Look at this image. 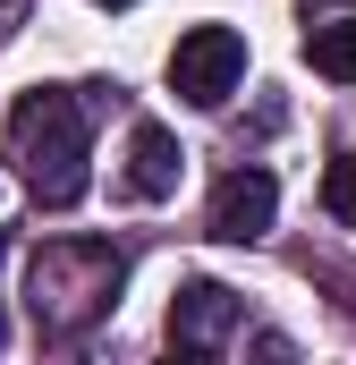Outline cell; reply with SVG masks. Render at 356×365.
I'll use <instances>...</instances> for the list:
<instances>
[{
  "mask_svg": "<svg viewBox=\"0 0 356 365\" xmlns=\"http://www.w3.org/2000/svg\"><path fill=\"white\" fill-rule=\"evenodd\" d=\"M119 280H127L119 247H102V238H51L26 264V314H34L43 340H77V331H93L119 306Z\"/></svg>",
  "mask_w": 356,
  "mask_h": 365,
  "instance_id": "1",
  "label": "cell"
},
{
  "mask_svg": "<svg viewBox=\"0 0 356 365\" xmlns=\"http://www.w3.org/2000/svg\"><path fill=\"white\" fill-rule=\"evenodd\" d=\"M0 264H9V247H0ZM0 340H9V323H0Z\"/></svg>",
  "mask_w": 356,
  "mask_h": 365,
  "instance_id": "10",
  "label": "cell"
},
{
  "mask_svg": "<svg viewBox=\"0 0 356 365\" xmlns=\"http://www.w3.org/2000/svg\"><path fill=\"white\" fill-rule=\"evenodd\" d=\"M305 60H314V77H340V86H356V17L314 26V34H305Z\"/></svg>",
  "mask_w": 356,
  "mask_h": 365,
  "instance_id": "7",
  "label": "cell"
},
{
  "mask_svg": "<svg viewBox=\"0 0 356 365\" xmlns=\"http://www.w3.org/2000/svg\"><path fill=\"white\" fill-rule=\"evenodd\" d=\"M271 212H280L271 170H229V179L212 187V238H229V247H255L271 230Z\"/></svg>",
  "mask_w": 356,
  "mask_h": 365,
  "instance_id": "5",
  "label": "cell"
},
{
  "mask_svg": "<svg viewBox=\"0 0 356 365\" xmlns=\"http://www.w3.org/2000/svg\"><path fill=\"white\" fill-rule=\"evenodd\" d=\"M323 204H331V221H348V230H356V145L323 170Z\"/></svg>",
  "mask_w": 356,
  "mask_h": 365,
  "instance_id": "8",
  "label": "cell"
},
{
  "mask_svg": "<svg viewBox=\"0 0 356 365\" xmlns=\"http://www.w3.org/2000/svg\"><path fill=\"white\" fill-rule=\"evenodd\" d=\"M93 9H127V0H93Z\"/></svg>",
  "mask_w": 356,
  "mask_h": 365,
  "instance_id": "9",
  "label": "cell"
},
{
  "mask_svg": "<svg viewBox=\"0 0 356 365\" xmlns=\"http://www.w3.org/2000/svg\"><path fill=\"white\" fill-rule=\"evenodd\" d=\"M229 331H238V289L187 280L170 297V349L178 357H212V349H229Z\"/></svg>",
  "mask_w": 356,
  "mask_h": 365,
  "instance_id": "4",
  "label": "cell"
},
{
  "mask_svg": "<svg viewBox=\"0 0 356 365\" xmlns=\"http://www.w3.org/2000/svg\"><path fill=\"white\" fill-rule=\"evenodd\" d=\"M246 77V34L238 26H187L170 51V86L195 102V110H212V102H229Z\"/></svg>",
  "mask_w": 356,
  "mask_h": 365,
  "instance_id": "3",
  "label": "cell"
},
{
  "mask_svg": "<svg viewBox=\"0 0 356 365\" xmlns=\"http://www.w3.org/2000/svg\"><path fill=\"white\" fill-rule=\"evenodd\" d=\"M9 162H17V179H26V195L34 204H77L85 195V162H93V119L77 93L43 86L26 93L17 110H9Z\"/></svg>",
  "mask_w": 356,
  "mask_h": 365,
  "instance_id": "2",
  "label": "cell"
},
{
  "mask_svg": "<svg viewBox=\"0 0 356 365\" xmlns=\"http://www.w3.org/2000/svg\"><path fill=\"white\" fill-rule=\"evenodd\" d=\"M178 170H187L178 136L162 119H136V136H127V187H136L145 204H162V195H178Z\"/></svg>",
  "mask_w": 356,
  "mask_h": 365,
  "instance_id": "6",
  "label": "cell"
}]
</instances>
